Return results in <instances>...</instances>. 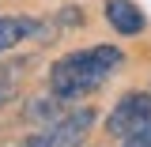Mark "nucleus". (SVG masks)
I'll return each mask as SVG.
<instances>
[{
  "instance_id": "20e7f679",
  "label": "nucleus",
  "mask_w": 151,
  "mask_h": 147,
  "mask_svg": "<svg viewBox=\"0 0 151 147\" xmlns=\"http://www.w3.org/2000/svg\"><path fill=\"white\" fill-rule=\"evenodd\" d=\"M102 15L121 38H136L147 30V15L136 0H102Z\"/></svg>"
},
{
  "instance_id": "7ed1b4c3",
  "label": "nucleus",
  "mask_w": 151,
  "mask_h": 147,
  "mask_svg": "<svg viewBox=\"0 0 151 147\" xmlns=\"http://www.w3.org/2000/svg\"><path fill=\"white\" fill-rule=\"evenodd\" d=\"M94 121H98L94 106H76V110H64L53 125H45V132H49L53 147H83L87 132L94 128Z\"/></svg>"
},
{
  "instance_id": "6e6552de",
  "label": "nucleus",
  "mask_w": 151,
  "mask_h": 147,
  "mask_svg": "<svg viewBox=\"0 0 151 147\" xmlns=\"http://www.w3.org/2000/svg\"><path fill=\"white\" fill-rule=\"evenodd\" d=\"M19 147H53V140H49V132H45V128H38L34 136H27Z\"/></svg>"
},
{
  "instance_id": "0eeeda50",
  "label": "nucleus",
  "mask_w": 151,
  "mask_h": 147,
  "mask_svg": "<svg viewBox=\"0 0 151 147\" xmlns=\"http://www.w3.org/2000/svg\"><path fill=\"white\" fill-rule=\"evenodd\" d=\"M121 147H151V125H147V128H140V132H132V136H125Z\"/></svg>"
},
{
  "instance_id": "39448f33",
  "label": "nucleus",
  "mask_w": 151,
  "mask_h": 147,
  "mask_svg": "<svg viewBox=\"0 0 151 147\" xmlns=\"http://www.w3.org/2000/svg\"><path fill=\"white\" fill-rule=\"evenodd\" d=\"M42 38L45 34V23L34 15H0V57L8 53V49H15L23 45L27 38Z\"/></svg>"
},
{
  "instance_id": "423d86ee",
  "label": "nucleus",
  "mask_w": 151,
  "mask_h": 147,
  "mask_svg": "<svg viewBox=\"0 0 151 147\" xmlns=\"http://www.w3.org/2000/svg\"><path fill=\"white\" fill-rule=\"evenodd\" d=\"M64 110H68V102L45 91V94H38V98H30V102H27L23 121H27V125H38V128H45V125H53V121H57Z\"/></svg>"
},
{
  "instance_id": "1a4fd4ad",
  "label": "nucleus",
  "mask_w": 151,
  "mask_h": 147,
  "mask_svg": "<svg viewBox=\"0 0 151 147\" xmlns=\"http://www.w3.org/2000/svg\"><path fill=\"white\" fill-rule=\"evenodd\" d=\"M12 98H15V87H12L8 79H0V110H4V106H8Z\"/></svg>"
},
{
  "instance_id": "f257e3e1",
  "label": "nucleus",
  "mask_w": 151,
  "mask_h": 147,
  "mask_svg": "<svg viewBox=\"0 0 151 147\" xmlns=\"http://www.w3.org/2000/svg\"><path fill=\"white\" fill-rule=\"evenodd\" d=\"M121 64H125V53L117 45L98 42V45H87V49L57 57L53 64H49L45 83H49V94L64 98V102H79V98L94 94Z\"/></svg>"
},
{
  "instance_id": "f03ea898",
  "label": "nucleus",
  "mask_w": 151,
  "mask_h": 147,
  "mask_svg": "<svg viewBox=\"0 0 151 147\" xmlns=\"http://www.w3.org/2000/svg\"><path fill=\"white\" fill-rule=\"evenodd\" d=\"M147 125H151V91H125L102 121L110 140H125V136L147 128Z\"/></svg>"
}]
</instances>
